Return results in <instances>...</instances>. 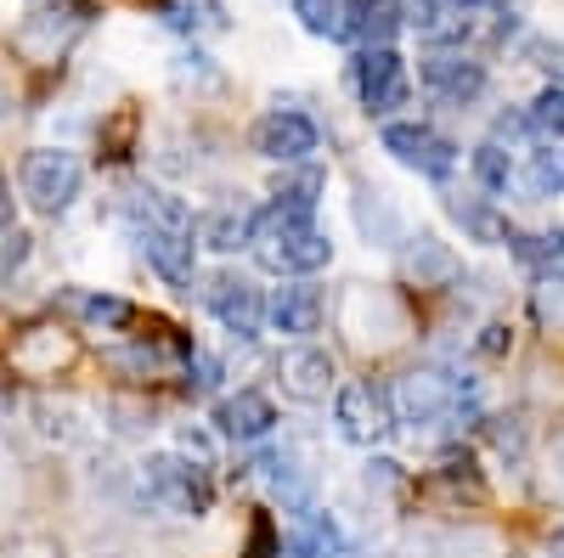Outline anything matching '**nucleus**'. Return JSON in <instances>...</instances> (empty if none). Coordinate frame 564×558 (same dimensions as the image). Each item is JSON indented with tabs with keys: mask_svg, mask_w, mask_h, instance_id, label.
<instances>
[{
	"mask_svg": "<svg viewBox=\"0 0 564 558\" xmlns=\"http://www.w3.org/2000/svg\"><path fill=\"white\" fill-rule=\"evenodd\" d=\"M12 113V102H7V90H0V119H7Z\"/></svg>",
	"mask_w": 564,
	"mask_h": 558,
	"instance_id": "obj_44",
	"label": "nucleus"
},
{
	"mask_svg": "<svg viewBox=\"0 0 564 558\" xmlns=\"http://www.w3.org/2000/svg\"><path fill=\"white\" fill-rule=\"evenodd\" d=\"M345 18V40L356 45H390L406 23H401V0H339Z\"/></svg>",
	"mask_w": 564,
	"mask_h": 558,
	"instance_id": "obj_19",
	"label": "nucleus"
},
{
	"mask_svg": "<svg viewBox=\"0 0 564 558\" xmlns=\"http://www.w3.org/2000/svg\"><path fill=\"white\" fill-rule=\"evenodd\" d=\"M108 361H113L119 372H130V379H153V372L170 366V350H159V344H135V350H108Z\"/></svg>",
	"mask_w": 564,
	"mask_h": 558,
	"instance_id": "obj_31",
	"label": "nucleus"
},
{
	"mask_svg": "<svg viewBox=\"0 0 564 558\" xmlns=\"http://www.w3.org/2000/svg\"><path fill=\"white\" fill-rule=\"evenodd\" d=\"M542 57H547L542 68L553 74V85H564V40H553V45H542Z\"/></svg>",
	"mask_w": 564,
	"mask_h": 558,
	"instance_id": "obj_39",
	"label": "nucleus"
},
{
	"mask_svg": "<svg viewBox=\"0 0 564 558\" xmlns=\"http://www.w3.org/2000/svg\"><path fill=\"white\" fill-rule=\"evenodd\" d=\"M74 355H79V344L63 328H29L12 344V366L23 372V379H57V372L74 366Z\"/></svg>",
	"mask_w": 564,
	"mask_h": 558,
	"instance_id": "obj_16",
	"label": "nucleus"
},
{
	"mask_svg": "<svg viewBox=\"0 0 564 558\" xmlns=\"http://www.w3.org/2000/svg\"><path fill=\"white\" fill-rule=\"evenodd\" d=\"M243 558H282V547H276V530L265 525V519H254V530H249V552Z\"/></svg>",
	"mask_w": 564,
	"mask_h": 558,
	"instance_id": "obj_36",
	"label": "nucleus"
},
{
	"mask_svg": "<svg viewBox=\"0 0 564 558\" xmlns=\"http://www.w3.org/2000/svg\"><path fill=\"white\" fill-rule=\"evenodd\" d=\"M525 130H531V142H542V147H564V85H547V90H536V102L525 108Z\"/></svg>",
	"mask_w": 564,
	"mask_h": 558,
	"instance_id": "obj_27",
	"label": "nucleus"
},
{
	"mask_svg": "<svg viewBox=\"0 0 564 558\" xmlns=\"http://www.w3.org/2000/svg\"><path fill=\"white\" fill-rule=\"evenodd\" d=\"M79 321H90V328H102V333H124L130 321H135V305L119 299V294H97V288H63L57 294Z\"/></svg>",
	"mask_w": 564,
	"mask_h": 558,
	"instance_id": "obj_21",
	"label": "nucleus"
},
{
	"mask_svg": "<svg viewBox=\"0 0 564 558\" xmlns=\"http://www.w3.org/2000/svg\"><path fill=\"white\" fill-rule=\"evenodd\" d=\"M209 424H215V435H220V440L254 446V440H265V435L282 424V417H276L271 395H260V390H238V395H220V401H215Z\"/></svg>",
	"mask_w": 564,
	"mask_h": 558,
	"instance_id": "obj_13",
	"label": "nucleus"
},
{
	"mask_svg": "<svg viewBox=\"0 0 564 558\" xmlns=\"http://www.w3.org/2000/svg\"><path fill=\"white\" fill-rule=\"evenodd\" d=\"M350 90H356V102L372 119H390L395 108L412 102L406 57L395 52V45H356V57H350Z\"/></svg>",
	"mask_w": 564,
	"mask_h": 558,
	"instance_id": "obj_4",
	"label": "nucleus"
},
{
	"mask_svg": "<svg viewBox=\"0 0 564 558\" xmlns=\"http://www.w3.org/2000/svg\"><path fill=\"white\" fill-rule=\"evenodd\" d=\"M513 180H520L525 198H536V204L558 198V193H564V147H558V142H553V147H536L525 169H513Z\"/></svg>",
	"mask_w": 564,
	"mask_h": 558,
	"instance_id": "obj_25",
	"label": "nucleus"
},
{
	"mask_svg": "<svg viewBox=\"0 0 564 558\" xmlns=\"http://www.w3.org/2000/svg\"><path fill=\"white\" fill-rule=\"evenodd\" d=\"M547 474H553V480L564 485V429H558V435L547 440Z\"/></svg>",
	"mask_w": 564,
	"mask_h": 558,
	"instance_id": "obj_40",
	"label": "nucleus"
},
{
	"mask_svg": "<svg viewBox=\"0 0 564 558\" xmlns=\"http://www.w3.org/2000/svg\"><path fill=\"white\" fill-rule=\"evenodd\" d=\"M350 215H356V231L367 238V249H395V243L406 238V226H401V209H395V198L384 193V186H372V180H356Z\"/></svg>",
	"mask_w": 564,
	"mask_h": 558,
	"instance_id": "obj_17",
	"label": "nucleus"
},
{
	"mask_svg": "<svg viewBox=\"0 0 564 558\" xmlns=\"http://www.w3.org/2000/svg\"><path fill=\"white\" fill-rule=\"evenodd\" d=\"M181 79H204V85H220V74L209 68V57L204 52H193V57H181V68H175Z\"/></svg>",
	"mask_w": 564,
	"mask_h": 558,
	"instance_id": "obj_37",
	"label": "nucleus"
},
{
	"mask_svg": "<svg viewBox=\"0 0 564 558\" xmlns=\"http://www.w3.org/2000/svg\"><path fill=\"white\" fill-rule=\"evenodd\" d=\"M260 469H265V485L282 496V507H305L311 502V474H300V457L294 451L260 457Z\"/></svg>",
	"mask_w": 564,
	"mask_h": 558,
	"instance_id": "obj_26",
	"label": "nucleus"
},
{
	"mask_svg": "<svg viewBox=\"0 0 564 558\" xmlns=\"http://www.w3.org/2000/svg\"><path fill=\"white\" fill-rule=\"evenodd\" d=\"M513 344V333L502 328V321H491V328H486V339H480V355H502Z\"/></svg>",
	"mask_w": 564,
	"mask_h": 558,
	"instance_id": "obj_38",
	"label": "nucleus"
},
{
	"mask_svg": "<svg viewBox=\"0 0 564 558\" xmlns=\"http://www.w3.org/2000/svg\"><path fill=\"white\" fill-rule=\"evenodd\" d=\"M327 193V169L311 158V164H282L276 180H271V198L276 204H294V209H316Z\"/></svg>",
	"mask_w": 564,
	"mask_h": 558,
	"instance_id": "obj_24",
	"label": "nucleus"
},
{
	"mask_svg": "<svg viewBox=\"0 0 564 558\" xmlns=\"http://www.w3.org/2000/svg\"><path fill=\"white\" fill-rule=\"evenodd\" d=\"M395 249H401V276L417 283V288H441V283L457 276V254H452V243L435 238V231H412V238H401Z\"/></svg>",
	"mask_w": 564,
	"mask_h": 558,
	"instance_id": "obj_18",
	"label": "nucleus"
},
{
	"mask_svg": "<svg viewBox=\"0 0 564 558\" xmlns=\"http://www.w3.org/2000/svg\"><path fill=\"white\" fill-rule=\"evenodd\" d=\"M29 417H34V429H40L45 440H57V446H79V440H90L85 406H74V401L34 395V401H29Z\"/></svg>",
	"mask_w": 564,
	"mask_h": 558,
	"instance_id": "obj_22",
	"label": "nucleus"
},
{
	"mask_svg": "<svg viewBox=\"0 0 564 558\" xmlns=\"http://www.w3.org/2000/svg\"><path fill=\"white\" fill-rule=\"evenodd\" d=\"M327 316V294L311 283V276H282V283L265 294V328L282 339H311Z\"/></svg>",
	"mask_w": 564,
	"mask_h": 558,
	"instance_id": "obj_9",
	"label": "nucleus"
},
{
	"mask_svg": "<svg viewBox=\"0 0 564 558\" xmlns=\"http://www.w3.org/2000/svg\"><path fill=\"white\" fill-rule=\"evenodd\" d=\"M249 147L265 158V164H311L316 147H322V130L311 113L300 108H271L249 124Z\"/></svg>",
	"mask_w": 564,
	"mask_h": 558,
	"instance_id": "obj_8",
	"label": "nucleus"
},
{
	"mask_svg": "<svg viewBox=\"0 0 564 558\" xmlns=\"http://www.w3.org/2000/svg\"><path fill=\"white\" fill-rule=\"evenodd\" d=\"M276 384H282V395H289V401L316 406V401H327V395L339 390V366H334V355H327L322 344L300 339V344H289V350L276 355Z\"/></svg>",
	"mask_w": 564,
	"mask_h": 558,
	"instance_id": "obj_10",
	"label": "nucleus"
},
{
	"mask_svg": "<svg viewBox=\"0 0 564 558\" xmlns=\"http://www.w3.org/2000/svg\"><path fill=\"white\" fill-rule=\"evenodd\" d=\"M276 547L289 552V558H345L350 552V536L339 530V519L327 514V507L305 502V507H294V525L276 536Z\"/></svg>",
	"mask_w": 564,
	"mask_h": 558,
	"instance_id": "obj_14",
	"label": "nucleus"
},
{
	"mask_svg": "<svg viewBox=\"0 0 564 558\" xmlns=\"http://www.w3.org/2000/svg\"><path fill=\"white\" fill-rule=\"evenodd\" d=\"M18 186H23V204L45 220H57L79 204L85 193V164L68 147H29L18 164Z\"/></svg>",
	"mask_w": 564,
	"mask_h": 558,
	"instance_id": "obj_3",
	"label": "nucleus"
},
{
	"mask_svg": "<svg viewBox=\"0 0 564 558\" xmlns=\"http://www.w3.org/2000/svg\"><path fill=\"white\" fill-rule=\"evenodd\" d=\"M0 226H12V186H7V175H0Z\"/></svg>",
	"mask_w": 564,
	"mask_h": 558,
	"instance_id": "obj_41",
	"label": "nucleus"
},
{
	"mask_svg": "<svg viewBox=\"0 0 564 558\" xmlns=\"http://www.w3.org/2000/svg\"><path fill=\"white\" fill-rule=\"evenodd\" d=\"M12 412V390H7V379H0V417Z\"/></svg>",
	"mask_w": 564,
	"mask_h": 558,
	"instance_id": "obj_43",
	"label": "nucleus"
},
{
	"mask_svg": "<svg viewBox=\"0 0 564 558\" xmlns=\"http://www.w3.org/2000/svg\"><path fill=\"white\" fill-rule=\"evenodd\" d=\"M446 7H452V12H463V18H468V12H480V7H491V0H446Z\"/></svg>",
	"mask_w": 564,
	"mask_h": 558,
	"instance_id": "obj_42",
	"label": "nucleus"
},
{
	"mask_svg": "<svg viewBox=\"0 0 564 558\" xmlns=\"http://www.w3.org/2000/svg\"><path fill=\"white\" fill-rule=\"evenodd\" d=\"M446 215L463 226L468 243H502V238H508V220H502V209H497L491 198H463V193H452V198H446Z\"/></svg>",
	"mask_w": 564,
	"mask_h": 558,
	"instance_id": "obj_23",
	"label": "nucleus"
},
{
	"mask_svg": "<svg viewBox=\"0 0 564 558\" xmlns=\"http://www.w3.org/2000/svg\"><path fill=\"white\" fill-rule=\"evenodd\" d=\"M417 79H423V90H430L435 102H446V108L480 102V97H486V85H491L486 63H480V57H468V52H435V57H423Z\"/></svg>",
	"mask_w": 564,
	"mask_h": 558,
	"instance_id": "obj_12",
	"label": "nucleus"
},
{
	"mask_svg": "<svg viewBox=\"0 0 564 558\" xmlns=\"http://www.w3.org/2000/svg\"><path fill=\"white\" fill-rule=\"evenodd\" d=\"M468 169H475L480 193H508V186H513V158H508L502 142H480L475 158H468Z\"/></svg>",
	"mask_w": 564,
	"mask_h": 558,
	"instance_id": "obj_28",
	"label": "nucleus"
},
{
	"mask_svg": "<svg viewBox=\"0 0 564 558\" xmlns=\"http://www.w3.org/2000/svg\"><path fill=\"white\" fill-rule=\"evenodd\" d=\"M29 249H34L29 231H0V283H7V276L29 260Z\"/></svg>",
	"mask_w": 564,
	"mask_h": 558,
	"instance_id": "obj_33",
	"label": "nucleus"
},
{
	"mask_svg": "<svg viewBox=\"0 0 564 558\" xmlns=\"http://www.w3.org/2000/svg\"><path fill=\"white\" fill-rule=\"evenodd\" d=\"M491 142H531V130H525V108L520 113H497V124H491Z\"/></svg>",
	"mask_w": 564,
	"mask_h": 558,
	"instance_id": "obj_35",
	"label": "nucleus"
},
{
	"mask_svg": "<svg viewBox=\"0 0 564 558\" xmlns=\"http://www.w3.org/2000/svg\"><path fill=\"white\" fill-rule=\"evenodd\" d=\"M204 305H209V316L220 321V328L231 333V339H260V328H265V288L254 283V276H243V271H215L209 283H204Z\"/></svg>",
	"mask_w": 564,
	"mask_h": 558,
	"instance_id": "obj_6",
	"label": "nucleus"
},
{
	"mask_svg": "<svg viewBox=\"0 0 564 558\" xmlns=\"http://www.w3.org/2000/svg\"><path fill=\"white\" fill-rule=\"evenodd\" d=\"M226 379V361L209 350H186V395H215Z\"/></svg>",
	"mask_w": 564,
	"mask_h": 558,
	"instance_id": "obj_30",
	"label": "nucleus"
},
{
	"mask_svg": "<svg viewBox=\"0 0 564 558\" xmlns=\"http://www.w3.org/2000/svg\"><path fill=\"white\" fill-rule=\"evenodd\" d=\"M390 412L406 429H435V424H452V417H475L480 395H475V379H463L452 366H412L390 384Z\"/></svg>",
	"mask_w": 564,
	"mask_h": 558,
	"instance_id": "obj_1",
	"label": "nucleus"
},
{
	"mask_svg": "<svg viewBox=\"0 0 564 558\" xmlns=\"http://www.w3.org/2000/svg\"><path fill=\"white\" fill-rule=\"evenodd\" d=\"M491 446L520 462L525 457V424H520V417H491Z\"/></svg>",
	"mask_w": 564,
	"mask_h": 558,
	"instance_id": "obj_32",
	"label": "nucleus"
},
{
	"mask_svg": "<svg viewBox=\"0 0 564 558\" xmlns=\"http://www.w3.org/2000/svg\"><path fill=\"white\" fill-rule=\"evenodd\" d=\"M334 429H339V440H350V446H379V440H390V429H395L390 390L372 384V379L339 384V390H334Z\"/></svg>",
	"mask_w": 564,
	"mask_h": 558,
	"instance_id": "obj_7",
	"label": "nucleus"
},
{
	"mask_svg": "<svg viewBox=\"0 0 564 558\" xmlns=\"http://www.w3.org/2000/svg\"><path fill=\"white\" fill-rule=\"evenodd\" d=\"M254 254L276 276H316L327 260H334V238H327L322 226H300V231H289V238H276V243H260Z\"/></svg>",
	"mask_w": 564,
	"mask_h": 558,
	"instance_id": "obj_15",
	"label": "nucleus"
},
{
	"mask_svg": "<svg viewBox=\"0 0 564 558\" xmlns=\"http://www.w3.org/2000/svg\"><path fill=\"white\" fill-rule=\"evenodd\" d=\"M289 7H294V18H300L305 34H316V40H345L339 0H289Z\"/></svg>",
	"mask_w": 564,
	"mask_h": 558,
	"instance_id": "obj_29",
	"label": "nucleus"
},
{
	"mask_svg": "<svg viewBox=\"0 0 564 558\" xmlns=\"http://www.w3.org/2000/svg\"><path fill=\"white\" fill-rule=\"evenodd\" d=\"M379 147L395 164L417 169L423 180H446L457 169V142H452V135H441L435 124H423V119H390L379 130Z\"/></svg>",
	"mask_w": 564,
	"mask_h": 558,
	"instance_id": "obj_5",
	"label": "nucleus"
},
{
	"mask_svg": "<svg viewBox=\"0 0 564 558\" xmlns=\"http://www.w3.org/2000/svg\"><path fill=\"white\" fill-rule=\"evenodd\" d=\"M130 238L141 249V260H148L164 283L175 294H193L198 288V243L193 231H164V226H130Z\"/></svg>",
	"mask_w": 564,
	"mask_h": 558,
	"instance_id": "obj_11",
	"label": "nucleus"
},
{
	"mask_svg": "<svg viewBox=\"0 0 564 558\" xmlns=\"http://www.w3.org/2000/svg\"><path fill=\"white\" fill-rule=\"evenodd\" d=\"M249 215H254V209H238V204H220V209L193 215V243L209 249V254H238V249H249Z\"/></svg>",
	"mask_w": 564,
	"mask_h": 558,
	"instance_id": "obj_20",
	"label": "nucleus"
},
{
	"mask_svg": "<svg viewBox=\"0 0 564 558\" xmlns=\"http://www.w3.org/2000/svg\"><path fill=\"white\" fill-rule=\"evenodd\" d=\"M198 12H204V0H159V18H164L170 29H186V34L204 23Z\"/></svg>",
	"mask_w": 564,
	"mask_h": 558,
	"instance_id": "obj_34",
	"label": "nucleus"
},
{
	"mask_svg": "<svg viewBox=\"0 0 564 558\" xmlns=\"http://www.w3.org/2000/svg\"><path fill=\"white\" fill-rule=\"evenodd\" d=\"M141 496L175 519H204L215 507V480H209V462L186 457V451H153L141 462Z\"/></svg>",
	"mask_w": 564,
	"mask_h": 558,
	"instance_id": "obj_2",
	"label": "nucleus"
}]
</instances>
